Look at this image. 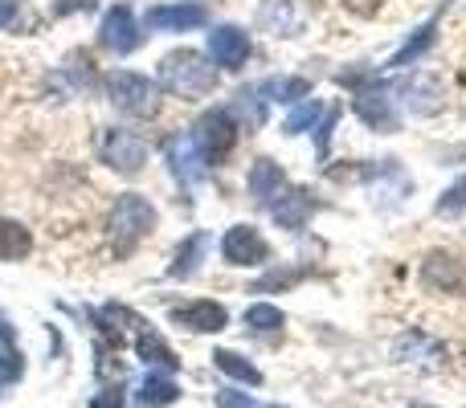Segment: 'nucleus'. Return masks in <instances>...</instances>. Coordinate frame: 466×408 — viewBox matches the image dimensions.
I'll list each match as a JSON object with an SVG mask.
<instances>
[{"label": "nucleus", "mask_w": 466, "mask_h": 408, "mask_svg": "<svg viewBox=\"0 0 466 408\" xmlns=\"http://www.w3.org/2000/svg\"><path fill=\"white\" fill-rule=\"evenodd\" d=\"M156 86H164L168 95L180 98H205L218 86V70L197 49H180V54H168L160 62V82Z\"/></svg>", "instance_id": "nucleus-1"}, {"label": "nucleus", "mask_w": 466, "mask_h": 408, "mask_svg": "<svg viewBox=\"0 0 466 408\" xmlns=\"http://www.w3.org/2000/svg\"><path fill=\"white\" fill-rule=\"evenodd\" d=\"M156 229V208L144 196L127 193L119 196L111 208V241H115V257H127L147 233Z\"/></svg>", "instance_id": "nucleus-2"}, {"label": "nucleus", "mask_w": 466, "mask_h": 408, "mask_svg": "<svg viewBox=\"0 0 466 408\" xmlns=\"http://www.w3.org/2000/svg\"><path fill=\"white\" fill-rule=\"evenodd\" d=\"M106 90H111V103L131 119H156L160 111V86L136 70H115L106 78Z\"/></svg>", "instance_id": "nucleus-3"}, {"label": "nucleus", "mask_w": 466, "mask_h": 408, "mask_svg": "<svg viewBox=\"0 0 466 408\" xmlns=\"http://www.w3.org/2000/svg\"><path fill=\"white\" fill-rule=\"evenodd\" d=\"M238 123H233V114L226 111V106H213V111H205L201 119H197V127H193V139H197V147L205 152V160L209 164H218V160H226V155L233 152V144H238Z\"/></svg>", "instance_id": "nucleus-4"}, {"label": "nucleus", "mask_w": 466, "mask_h": 408, "mask_svg": "<svg viewBox=\"0 0 466 408\" xmlns=\"http://www.w3.org/2000/svg\"><path fill=\"white\" fill-rule=\"evenodd\" d=\"M98 155H103L106 168H115L119 176H136L144 172L147 164V144L136 135V131H123V127H111L98 144Z\"/></svg>", "instance_id": "nucleus-5"}, {"label": "nucleus", "mask_w": 466, "mask_h": 408, "mask_svg": "<svg viewBox=\"0 0 466 408\" xmlns=\"http://www.w3.org/2000/svg\"><path fill=\"white\" fill-rule=\"evenodd\" d=\"M348 86H356V114H360L369 127H377V131H397V114H393V98H389V90L385 86H364V78L360 74H348Z\"/></svg>", "instance_id": "nucleus-6"}, {"label": "nucleus", "mask_w": 466, "mask_h": 408, "mask_svg": "<svg viewBox=\"0 0 466 408\" xmlns=\"http://www.w3.org/2000/svg\"><path fill=\"white\" fill-rule=\"evenodd\" d=\"M221 257L229 265H266L270 262V245H266V237L254 224H233L226 241H221Z\"/></svg>", "instance_id": "nucleus-7"}, {"label": "nucleus", "mask_w": 466, "mask_h": 408, "mask_svg": "<svg viewBox=\"0 0 466 408\" xmlns=\"http://www.w3.org/2000/svg\"><path fill=\"white\" fill-rule=\"evenodd\" d=\"M421 282H426V290L459 294V290H466V262L462 257H454V254L434 249V254L426 257V265H421Z\"/></svg>", "instance_id": "nucleus-8"}, {"label": "nucleus", "mask_w": 466, "mask_h": 408, "mask_svg": "<svg viewBox=\"0 0 466 408\" xmlns=\"http://www.w3.org/2000/svg\"><path fill=\"white\" fill-rule=\"evenodd\" d=\"M127 327L136 331V352H139V360L147 363V372H177L180 368V360H177V352H172L168 343H164L160 335H156L152 327H147L144 319H136V314H127Z\"/></svg>", "instance_id": "nucleus-9"}, {"label": "nucleus", "mask_w": 466, "mask_h": 408, "mask_svg": "<svg viewBox=\"0 0 466 408\" xmlns=\"http://www.w3.org/2000/svg\"><path fill=\"white\" fill-rule=\"evenodd\" d=\"M98 41H103L106 49H115V54H136L139 41H144V33H139V25H136V16H131L127 5H115L111 13L103 16Z\"/></svg>", "instance_id": "nucleus-10"}, {"label": "nucleus", "mask_w": 466, "mask_h": 408, "mask_svg": "<svg viewBox=\"0 0 466 408\" xmlns=\"http://www.w3.org/2000/svg\"><path fill=\"white\" fill-rule=\"evenodd\" d=\"M209 54L213 65H221V70H241L249 57V33L238 25H218L209 33Z\"/></svg>", "instance_id": "nucleus-11"}, {"label": "nucleus", "mask_w": 466, "mask_h": 408, "mask_svg": "<svg viewBox=\"0 0 466 408\" xmlns=\"http://www.w3.org/2000/svg\"><path fill=\"white\" fill-rule=\"evenodd\" d=\"M209 21L205 5H156L147 8L144 29H160V33H185V29H201Z\"/></svg>", "instance_id": "nucleus-12"}, {"label": "nucleus", "mask_w": 466, "mask_h": 408, "mask_svg": "<svg viewBox=\"0 0 466 408\" xmlns=\"http://www.w3.org/2000/svg\"><path fill=\"white\" fill-rule=\"evenodd\" d=\"M258 25L270 29L274 37H299L307 25V8L303 0H266L262 13H258Z\"/></svg>", "instance_id": "nucleus-13"}, {"label": "nucleus", "mask_w": 466, "mask_h": 408, "mask_svg": "<svg viewBox=\"0 0 466 408\" xmlns=\"http://www.w3.org/2000/svg\"><path fill=\"white\" fill-rule=\"evenodd\" d=\"M172 323L185 331H197V335H209V331H221L229 323V311L221 303H185V306H172Z\"/></svg>", "instance_id": "nucleus-14"}, {"label": "nucleus", "mask_w": 466, "mask_h": 408, "mask_svg": "<svg viewBox=\"0 0 466 408\" xmlns=\"http://www.w3.org/2000/svg\"><path fill=\"white\" fill-rule=\"evenodd\" d=\"M168 160H172V172H177V180H185V184H193V180L205 176V152L197 147L193 135H172L168 139Z\"/></svg>", "instance_id": "nucleus-15"}, {"label": "nucleus", "mask_w": 466, "mask_h": 408, "mask_svg": "<svg viewBox=\"0 0 466 408\" xmlns=\"http://www.w3.org/2000/svg\"><path fill=\"white\" fill-rule=\"evenodd\" d=\"M282 193H287V176H282V168L274 160H258L254 168H249V196H254L258 204L274 208Z\"/></svg>", "instance_id": "nucleus-16"}, {"label": "nucleus", "mask_w": 466, "mask_h": 408, "mask_svg": "<svg viewBox=\"0 0 466 408\" xmlns=\"http://www.w3.org/2000/svg\"><path fill=\"white\" fill-rule=\"evenodd\" d=\"M397 360L401 363H430V368H438V363L446 360V347L434 343L430 335H421V331H410V335L397 339Z\"/></svg>", "instance_id": "nucleus-17"}, {"label": "nucleus", "mask_w": 466, "mask_h": 408, "mask_svg": "<svg viewBox=\"0 0 466 408\" xmlns=\"http://www.w3.org/2000/svg\"><path fill=\"white\" fill-rule=\"evenodd\" d=\"M311 208H315L311 193H303V188H290V193L279 196V204H274L270 213H274V221H279L282 229H303L307 216H311Z\"/></svg>", "instance_id": "nucleus-18"}, {"label": "nucleus", "mask_w": 466, "mask_h": 408, "mask_svg": "<svg viewBox=\"0 0 466 408\" xmlns=\"http://www.w3.org/2000/svg\"><path fill=\"white\" fill-rule=\"evenodd\" d=\"M177 396H180V388H177V380H172L168 372H147V376L139 380L136 401L144 408H164V404L177 401Z\"/></svg>", "instance_id": "nucleus-19"}, {"label": "nucleus", "mask_w": 466, "mask_h": 408, "mask_svg": "<svg viewBox=\"0 0 466 408\" xmlns=\"http://www.w3.org/2000/svg\"><path fill=\"white\" fill-rule=\"evenodd\" d=\"M205 249H209V233H193V237L177 249V262L168 265V278H193V274L201 270Z\"/></svg>", "instance_id": "nucleus-20"}, {"label": "nucleus", "mask_w": 466, "mask_h": 408, "mask_svg": "<svg viewBox=\"0 0 466 408\" xmlns=\"http://www.w3.org/2000/svg\"><path fill=\"white\" fill-rule=\"evenodd\" d=\"M29 249H33L29 229L0 216V262H21V257H29Z\"/></svg>", "instance_id": "nucleus-21"}, {"label": "nucleus", "mask_w": 466, "mask_h": 408, "mask_svg": "<svg viewBox=\"0 0 466 408\" xmlns=\"http://www.w3.org/2000/svg\"><path fill=\"white\" fill-rule=\"evenodd\" d=\"M213 363H218V368L226 372L229 380H238V384H249V388H258V384H262V372H258L254 363L246 360V355L229 352V347H218V352H213Z\"/></svg>", "instance_id": "nucleus-22"}, {"label": "nucleus", "mask_w": 466, "mask_h": 408, "mask_svg": "<svg viewBox=\"0 0 466 408\" xmlns=\"http://www.w3.org/2000/svg\"><path fill=\"white\" fill-rule=\"evenodd\" d=\"M282 311L279 306H270V303H254L246 311V327L254 331V335H274V331H282Z\"/></svg>", "instance_id": "nucleus-23"}, {"label": "nucleus", "mask_w": 466, "mask_h": 408, "mask_svg": "<svg viewBox=\"0 0 466 408\" xmlns=\"http://www.w3.org/2000/svg\"><path fill=\"white\" fill-rule=\"evenodd\" d=\"M307 278V265H287V270H270L266 278L254 282V294H270V290H290L295 282Z\"/></svg>", "instance_id": "nucleus-24"}, {"label": "nucleus", "mask_w": 466, "mask_h": 408, "mask_svg": "<svg viewBox=\"0 0 466 408\" xmlns=\"http://www.w3.org/2000/svg\"><path fill=\"white\" fill-rule=\"evenodd\" d=\"M319 111H323L319 103H303L295 114H290L287 123H282V131H287V135H299V131H303V127H315V119H319Z\"/></svg>", "instance_id": "nucleus-25"}, {"label": "nucleus", "mask_w": 466, "mask_h": 408, "mask_svg": "<svg viewBox=\"0 0 466 408\" xmlns=\"http://www.w3.org/2000/svg\"><path fill=\"white\" fill-rule=\"evenodd\" d=\"M430 41H434V21H430V25H426V29H421V33H418V37H413V41H410V45H405V49H401V54H397V57H393V62H389V65H393V70H397V65H410V62H413V57H418V54H421V49H426V45H430Z\"/></svg>", "instance_id": "nucleus-26"}, {"label": "nucleus", "mask_w": 466, "mask_h": 408, "mask_svg": "<svg viewBox=\"0 0 466 408\" xmlns=\"http://www.w3.org/2000/svg\"><path fill=\"white\" fill-rule=\"evenodd\" d=\"M462 208H466V176L459 180V184L446 188L442 201H438V213L442 216H454V213H462Z\"/></svg>", "instance_id": "nucleus-27"}, {"label": "nucleus", "mask_w": 466, "mask_h": 408, "mask_svg": "<svg viewBox=\"0 0 466 408\" xmlns=\"http://www.w3.org/2000/svg\"><path fill=\"white\" fill-rule=\"evenodd\" d=\"M218 408H262L249 393H238V388H221L218 393Z\"/></svg>", "instance_id": "nucleus-28"}, {"label": "nucleus", "mask_w": 466, "mask_h": 408, "mask_svg": "<svg viewBox=\"0 0 466 408\" xmlns=\"http://www.w3.org/2000/svg\"><path fill=\"white\" fill-rule=\"evenodd\" d=\"M13 21H16V0H0V29H8Z\"/></svg>", "instance_id": "nucleus-29"}, {"label": "nucleus", "mask_w": 466, "mask_h": 408, "mask_svg": "<svg viewBox=\"0 0 466 408\" xmlns=\"http://www.w3.org/2000/svg\"><path fill=\"white\" fill-rule=\"evenodd\" d=\"M262 408H279V404H262Z\"/></svg>", "instance_id": "nucleus-30"}]
</instances>
